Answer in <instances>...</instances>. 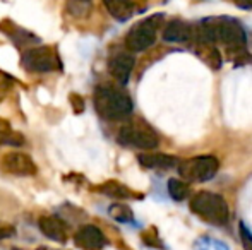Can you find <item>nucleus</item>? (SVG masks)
<instances>
[{
    "instance_id": "nucleus-1",
    "label": "nucleus",
    "mask_w": 252,
    "mask_h": 250,
    "mask_svg": "<svg viewBox=\"0 0 252 250\" xmlns=\"http://www.w3.org/2000/svg\"><path fill=\"white\" fill-rule=\"evenodd\" d=\"M94 110L105 120H122L127 118L134 110L130 96L120 87L101 84L96 86L93 94Z\"/></svg>"
},
{
    "instance_id": "nucleus-2",
    "label": "nucleus",
    "mask_w": 252,
    "mask_h": 250,
    "mask_svg": "<svg viewBox=\"0 0 252 250\" xmlns=\"http://www.w3.org/2000/svg\"><path fill=\"white\" fill-rule=\"evenodd\" d=\"M189 207L197 218H201L206 223L225 226L230 221V206L225 200V197L220 194L209 192V190L197 192L190 199Z\"/></svg>"
},
{
    "instance_id": "nucleus-3",
    "label": "nucleus",
    "mask_w": 252,
    "mask_h": 250,
    "mask_svg": "<svg viewBox=\"0 0 252 250\" xmlns=\"http://www.w3.org/2000/svg\"><path fill=\"white\" fill-rule=\"evenodd\" d=\"M163 21L161 14L146 17V19L139 21L129 29L126 36V45L130 52H144L150 47H153L156 41V34H158V28Z\"/></svg>"
},
{
    "instance_id": "nucleus-4",
    "label": "nucleus",
    "mask_w": 252,
    "mask_h": 250,
    "mask_svg": "<svg viewBox=\"0 0 252 250\" xmlns=\"http://www.w3.org/2000/svg\"><path fill=\"white\" fill-rule=\"evenodd\" d=\"M179 173L182 180L186 182H208L215 178L218 173L220 161L213 154H204V156H194L190 160H186L179 163Z\"/></svg>"
},
{
    "instance_id": "nucleus-5",
    "label": "nucleus",
    "mask_w": 252,
    "mask_h": 250,
    "mask_svg": "<svg viewBox=\"0 0 252 250\" xmlns=\"http://www.w3.org/2000/svg\"><path fill=\"white\" fill-rule=\"evenodd\" d=\"M122 146L129 147H137V149H155L159 144V137L150 125H146L144 122H134L130 125H126L120 129L119 136H117Z\"/></svg>"
},
{
    "instance_id": "nucleus-6",
    "label": "nucleus",
    "mask_w": 252,
    "mask_h": 250,
    "mask_svg": "<svg viewBox=\"0 0 252 250\" xmlns=\"http://www.w3.org/2000/svg\"><path fill=\"white\" fill-rule=\"evenodd\" d=\"M23 67L30 72H55L62 69L59 52L53 47L30 48L23 54Z\"/></svg>"
},
{
    "instance_id": "nucleus-7",
    "label": "nucleus",
    "mask_w": 252,
    "mask_h": 250,
    "mask_svg": "<svg viewBox=\"0 0 252 250\" xmlns=\"http://www.w3.org/2000/svg\"><path fill=\"white\" fill-rule=\"evenodd\" d=\"M2 168L16 177H33L38 171L36 163L24 153H7L2 158Z\"/></svg>"
},
{
    "instance_id": "nucleus-8",
    "label": "nucleus",
    "mask_w": 252,
    "mask_h": 250,
    "mask_svg": "<svg viewBox=\"0 0 252 250\" xmlns=\"http://www.w3.org/2000/svg\"><path fill=\"white\" fill-rule=\"evenodd\" d=\"M74 244L83 250H101L106 245V237L98 226L86 224L76 231Z\"/></svg>"
},
{
    "instance_id": "nucleus-9",
    "label": "nucleus",
    "mask_w": 252,
    "mask_h": 250,
    "mask_svg": "<svg viewBox=\"0 0 252 250\" xmlns=\"http://www.w3.org/2000/svg\"><path fill=\"white\" fill-rule=\"evenodd\" d=\"M134 63H136V58H134L132 54H127V52H119L115 54L108 62V70L112 74V77L120 84H127L130 74H132Z\"/></svg>"
},
{
    "instance_id": "nucleus-10",
    "label": "nucleus",
    "mask_w": 252,
    "mask_h": 250,
    "mask_svg": "<svg viewBox=\"0 0 252 250\" xmlns=\"http://www.w3.org/2000/svg\"><path fill=\"white\" fill-rule=\"evenodd\" d=\"M38 228L47 238H50L53 242H60V244H65L69 233H67V226L60 218L57 216H43L38 221Z\"/></svg>"
},
{
    "instance_id": "nucleus-11",
    "label": "nucleus",
    "mask_w": 252,
    "mask_h": 250,
    "mask_svg": "<svg viewBox=\"0 0 252 250\" xmlns=\"http://www.w3.org/2000/svg\"><path fill=\"white\" fill-rule=\"evenodd\" d=\"M161 36L168 43H186L192 38V26L180 19H173L165 26Z\"/></svg>"
},
{
    "instance_id": "nucleus-12",
    "label": "nucleus",
    "mask_w": 252,
    "mask_h": 250,
    "mask_svg": "<svg viewBox=\"0 0 252 250\" xmlns=\"http://www.w3.org/2000/svg\"><path fill=\"white\" fill-rule=\"evenodd\" d=\"M141 167L151 168V170H173L179 167L180 161L172 154H139L137 156Z\"/></svg>"
},
{
    "instance_id": "nucleus-13",
    "label": "nucleus",
    "mask_w": 252,
    "mask_h": 250,
    "mask_svg": "<svg viewBox=\"0 0 252 250\" xmlns=\"http://www.w3.org/2000/svg\"><path fill=\"white\" fill-rule=\"evenodd\" d=\"M106 10L117 21H127L136 10V0H103Z\"/></svg>"
},
{
    "instance_id": "nucleus-14",
    "label": "nucleus",
    "mask_w": 252,
    "mask_h": 250,
    "mask_svg": "<svg viewBox=\"0 0 252 250\" xmlns=\"http://www.w3.org/2000/svg\"><path fill=\"white\" fill-rule=\"evenodd\" d=\"M98 190H100L101 194H105V195L113 197V199H139L136 192H132L129 187H126V185L117 180L105 182V184L98 187Z\"/></svg>"
},
{
    "instance_id": "nucleus-15",
    "label": "nucleus",
    "mask_w": 252,
    "mask_h": 250,
    "mask_svg": "<svg viewBox=\"0 0 252 250\" xmlns=\"http://www.w3.org/2000/svg\"><path fill=\"white\" fill-rule=\"evenodd\" d=\"M3 144H10V146H23L24 137L21 134L14 132L12 127L7 120L0 118V146Z\"/></svg>"
},
{
    "instance_id": "nucleus-16",
    "label": "nucleus",
    "mask_w": 252,
    "mask_h": 250,
    "mask_svg": "<svg viewBox=\"0 0 252 250\" xmlns=\"http://www.w3.org/2000/svg\"><path fill=\"white\" fill-rule=\"evenodd\" d=\"M108 214L119 223H132L134 221V213L129 206L126 204H112L108 207Z\"/></svg>"
},
{
    "instance_id": "nucleus-17",
    "label": "nucleus",
    "mask_w": 252,
    "mask_h": 250,
    "mask_svg": "<svg viewBox=\"0 0 252 250\" xmlns=\"http://www.w3.org/2000/svg\"><path fill=\"white\" fill-rule=\"evenodd\" d=\"M166 187H168L170 197H172L173 200H177V202L184 200L187 197V194H189V185H187V182L180 180V178H170Z\"/></svg>"
},
{
    "instance_id": "nucleus-18",
    "label": "nucleus",
    "mask_w": 252,
    "mask_h": 250,
    "mask_svg": "<svg viewBox=\"0 0 252 250\" xmlns=\"http://www.w3.org/2000/svg\"><path fill=\"white\" fill-rule=\"evenodd\" d=\"M10 26H12V29H7V28H2V26H0V29L5 31V33L14 40V43L23 45V43H36L38 41L36 36H33V34L28 33V31L21 29V28L16 26V24H10Z\"/></svg>"
},
{
    "instance_id": "nucleus-19",
    "label": "nucleus",
    "mask_w": 252,
    "mask_h": 250,
    "mask_svg": "<svg viewBox=\"0 0 252 250\" xmlns=\"http://www.w3.org/2000/svg\"><path fill=\"white\" fill-rule=\"evenodd\" d=\"M199 57H202V60L208 62L213 69H218V67L221 65V57H220V52L216 50L211 43H201Z\"/></svg>"
},
{
    "instance_id": "nucleus-20",
    "label": "nucleus",
    "mask_w": 252,
    "mask_h": 250,
    "mask_svg": "<svg viewBox=\"0 0 252 250\" xmlns=\"http://www.w3.org/2000/svg\"><path fill=\"white\" fill-rule=\"evenodd\" d=\"M194 250H230L226 244L211 237H199L194 242Z\"/></svg>"
},
{
    "instance_id": "nucleus-21",
    "label": "nucleus",
    "mask_w": 252,
    "mask_h": 250,
    "mask_svg": "<svg viewBox=\"0 0 252 250\" xmlns=\"http://www.w3.org/2000/svg\"><path fill=\"white\" fill-rule=\"evenodd\" d=\"M91 9V0H67V10L74 17L88 16Z\"/></svg>"
},
{
    "instance_id": "nucleus-22",
    "label": "nucleus",
    "mask_w": 252,
    "mask_h": 250,
    "mask_svg": "<svg viewBox=\"0 0 252 250\" xmlns=\"http://www.w3.org/2000/svg\"><path fill=\"white\" fill-rule=\"evenodd\" d=\"M239 231H240V242L244 245V250H252V233L249 228L246 226V223H240Z\"/></svg>"
},
{
    "instance_id": "nucleus-23",
    "label": "nucleus",
    "mask_w": 252,
    "mask_h": 250,
    "mask_svg": "<svg viewBox=\"0 0 252 250\" xmlns=\"http://www.w3.org/2000/svg\"><path fill=\"white\" fill-rule=\"evenodd\" d=\"M16 235V228L9 223H0V240H7V238Z\"/></svg>"
},
{
    "instance_id": "nucleus-24",
    "label": "nucleus",
    "mask_w": 252,
    "mask_h": 250,
    "mask_svg": "<svg viewBox=\"0 0 252 250\" xmlns=\"http://www.w3.org/2000/svg\"><path fill=\"white\" fill-rule=\"evenodd\" d=\"M70 103L74 105V111L76 113H81L84 110V101L79 94H70Z\"/></svg>"
},
{
    "instance_id": "nucleus-25",
    "label": "nucleus",
    "mask_w": 252,
    "mask_h": 250,
    "mask_svg": "<svg viewBox=\"0 0 252 250\" xmlns=\"http://www.w3.org/2000/svg\"><path fill=\"white\" fill-rule=\"evenodd\" d=\"M235 2L242 9H252V0H235Z\"/></svg>"
},
{
    "instance_id": "nucleus-26",
    "label": "nucleus",
    "mask_w": 252,
    "mask_h": 250,
    "mask_svg": "<svg viewBox=\"0 0 252 250\" xmlns=\"http://www.w3.org/2000/svg\"><path fill=\"white\" fill-rule=\"evenodd\" d=\"M38 250H52V249H47V247H40Z\"/></svg>"
}]
</instances>
